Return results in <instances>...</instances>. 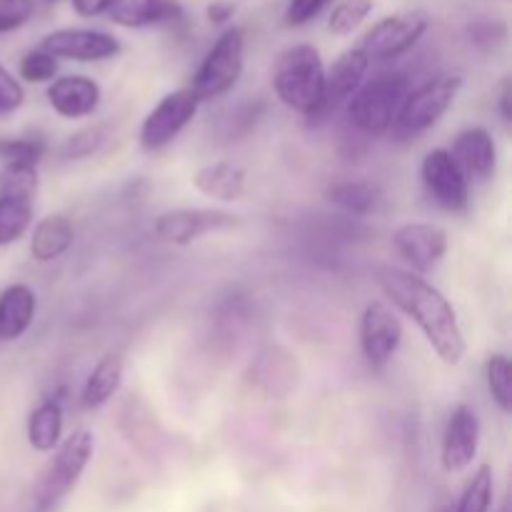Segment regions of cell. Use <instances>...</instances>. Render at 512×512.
Segmentation results:
<instances>
[{
	"label": "cell",
	"instance_id": "1",
	"mask_svg": "<svg viewBox=\"0 0 512 512\" xmlns=\"http://www.w3.org/2000/svg\"><path fill=\"white\" fill-rule=\"evenodd\" d=\"M375 283L400 313H405L418 325L430 348L445 365L463 363L468 343H465L458 313L433 283H428L423 275L395 268V265H380L375 270Z\"/></svg>",
	"mask_w": 512,
	"mask_h": 512
},
{
	"label": "cell",
	"instance_id": "2",
	"mask_svg": "<svg viewBox=\"0 0 512 512\" xmlns=\"http://www.w3.org/2000/svg\"><path fill=\"white\" fill-rule=\"evenodd\" d=\"M95 453V435L78 428L60 440L33 488V510L53 512L75 490Z\"/></svg>",
	"mask_w": 512,
	"mask_h": 512
},
{
	"label": "cell",
	"instance_id": "3",
	"mask_svg": "<svg viewBox=\"0 0 512 512\" xmlns=\"http://www.w3.org/2000/svg\"><path fill=\"white\" fill-rule=\"evenodd\" d=\"M325 85V63L320 50L298 43L278 55L273 68V93L285 108L308 118L320 103Z\"/></svg>",
	"mask_w": 512,
	"mask_h": 512
},
{
	"label": "cell",
	"instance_id": "4",
	"mask_svg": "<svg viewBox=\"0 0 512 512\" xmlns=\"http://www.w3.org/2000/svg\"><path fill=\"white\" fill-rule=\"evenodd\" d=\"M408 90L410 80L403 73H380L365 80L345 105L350 123L370 138L390 133Z\"/></svg>",
	"mask_w": 512,
	"mask_h": 512
},
{
	"label": "cell",
	"instance_id": "5",
	"mask_svg": "<svg viewBox=\"0 0 512 512\" xmlns=\"http://www.w3.org/2000/svg\"><path fill=\"white\" fill-rule=\"evenodd\" d=\"M460 88H463V78L458 73L433 75L418 88H410L390 130L398 138H415V135L428 133L453 108Z\"/></svg>",
	"mask_w": 512,
	"mask_h": 512
},
{
	"label": "cell",
	"instance_id": "6",
	"mask_svg": "<svg viewBox=\"0 0 512 512\" xmlns=\"http://www.w3.org/2000/svg\"><path fill=\"white\" fill-rule=\"evenodd\" d=\"M245 68V33L243 28H225L200 63L193 83L188 85L200 103L230 93L238 85Z\"/></svg>",
	"mask_w": 512,
	"mask_h": 512
},
{
	"label": "cell",
	"instance_id": "7",
	"mask_svg": "<svg viewBox=\"0 0 512 512\" xmlns=\"http://www.w3.org/2000/svg\"><path fill=\"white\" fill-rule=\"evenodd\" d=\"M430 28V18L423 10H405V13L388 15L378 20L368 33L363 35L358 48L365 58L373 60H395L413 50Z\"/></svg>",
	"mask_w": 512,
	"mask_h": 512
},
{
	"label": "cell",
	"instance_id": "8",
	"mask_svg": "<svg viewBox=\"0 0 512 512\" xmlns=\"http://www.w3.org/2000/svg\"><path fill=\"white\" fill-rule=\"evenodd\" d=\"M200 100L190 88H178L165 93L163 98L155 103V108L145 115L143 125H140V145L148 153H158V150L168 148L198 115Z\"/></svg>",
	"mask_w": 512,
	"mask_h": 512
},
{
	"label": "cell",
	"instance_id": "9",
	"mask_svg": "<svg viewBox=\"0 0 512 512\" xmlns=\"http://www.w3.org/2000/svg\"><path fill=\"white\" fill-rule=\"evenodd\" d=\"M368 68L370 60L365 58V53L360 48L345 50L343 55H338V60L330 68H325L323 95H320L318 108L308 115L310 128H318V125L328 123L340 108L348 105V100L365 83Z\"/></svg>",
	"mask_w": 512,
	"mask_h": 512
},
{
	"label": "cell",
	"instance_id": "10",
	"mask_svg": "<svg viewBox=\"0 0 512 512\" xmlns=\"http://www.w3.org/2000/svg\"><path fill=\"white\" fill-rule=\"evenodd\" d=\"M238 215L218 208H178L160 213L153 223L155 238L170 245H193L200 238L238 228Z\"/></svg>",
	"mask_w": 512,
	"mask_h": 512
},
{
	"label": "cell",
	"instance_id": "11",
	"mask_svg": "<svg viewBox=\"0 0 512 512\" xmlns=\"http://www.w3.org/2000/svg\"><path fill=\"white\" fill-rule=\"evenodd\" d=\"M420 178L430 200L448 213H460L470 203V180L448 153V148H433L420 163Z\"/></svg>",
	"mask_w": 512,
	"mask_h": 512
},
{
	"label": "cell",
	"instance_id": "12",
	"mask_svg": "<svg viewBox=\"0 0 512 512\" xmlns=\"http://www.w3.org/2000/svg\"><path fill=\"white\" fill-rule=\"evenodd\" d=\"M405 338L403 323L385 303H368L360 318V348L373 370H385Z\"/></svg>",
	"mask_w": 512,
	"mask_h": 512
},
{
	"label": "cell",
	"instance_id": "13",
	"mask_svg": "<svg viewBox=\"0 0 512 512\" xmlns=\"http://www.w3.org/2000/svg\"><path fill=\"white\" fill-rule=\"evenodd\" d=\"M55 60H75V63H100L120 53V40L105 30L93 28H60L45 35L38 45Z\"/></svg>",
	"mask_w": 512,
	"mask_h": 512
},
{
	"label": "cell",
	"instance_id": "14",
	"mask_svg": "<svg viewBox=\"0 0 512 512\" xmlns=\"http://www.w3.org/2000/svg\"><path fill=\"white\" fill-rule=\"evenodd\" d=\"M448 245V233L435 223H405L393 233V248L415 275L433 273L448 255Z\"/></svg>",
	"mask_w": 512,
	"mask_h": 512
},
{
	"label": "cell",
	"instance_id": "15",
	"mask_svg": "<svg viewBox=\"0 0 512 512\" xmlns=\"http://www.w3.org/2000/svg\"><path fill=\"white\" fill-rule=\"evenodd\" d=\"M480 448V418L470 405H458L450 413L443 433V468L448 473H463L473 465Z\"/></svg>",
	"mask_w": 512,
	"mask_h": 512
},
{
	"label": "cell",
	"instance_id": "16",
	"mask_svg": "<svg viewBox=\"0 0 512 512\" xmlns=\"http://www.w3.org/2000/svg\"><path fill=\"white\" fill-rule=\"evenodd\" d=\"M448 153L453 155V160L468 180L488 183L498 170V145H495L493 135L480 125L460 130Z\"/></svg>",
	"mask_w": 512,
	"mask_h": 512
},
{
	"label": "cell",
	"instance_id": "17",
	"mask_svg": "<svg viewBox=\"0 0 512 512\" xmlns=\"http://www.w3.org/2000/svg\"><path fill=\"white\" fill-rule=\"evenodd\" d=\"M45 98L60 118L80 120L98 110L103 90L88 75H63V78H55L53 83H48Z\"/></svg>",
	"mask_w": 512,
	"mask_h": 512
},
{
	"label": "cell",
	"instance_id": "18",
	"mask_svg": "<svg viewBox=\"0 0 512 512\" xmlns=\"http://www.w3.org/2000/svg\"><path fill=\"white\" fill-rule=\"evenodd\" d=\"M108 18L120 28H153L183 18L180 0H113Z\"/></svg>",
	"mask_w": 512,
	"mask_h": 512
},
{
	"label": "cell",
	"instance_id": "19",
	"mask_svg": "<svg viewBox=\"0 0 512 512\" xmlns=\"http://www.w3.org/2000/svg\"><path fill=\"white\" fill-rule=\"evenodd\" d=\"M38 313L35 290L25 283H13L0 293V343L23 338Z\"/></svg>",
	"mask_w": 512,
	"mask_h": 512
},
{
	"label": "cell",
	"instance_id": "20",
	"mask_svg": "<svg viewBox=\"0 0 512 512\" xmlns=\"http://www.w3.org/2000/svg\"><path fill=\"white\" fill-rule=\"evenodd\" d=\"M75 243V225L68 215L53 213L35 223L30 235V258L35 263H53L63 258Z\"/></svg>",
	"mask_w": 512,
	"mask_h": 512
},
{
	"label": "cell",
	"instance_id": "21",
	"mask_svg": "<svg viewBox=\"0 0 512 512\" xmlns=\"http://www.w3.org/2000/svg\"><path fill=\"white\" fill-rule=\"evenodd\" d=\"M193 185L205 198L220 200V203H233L245 193V170L230 160H218V163L203 165L193 175Z\"/></svg>",
	"mask_w": 512,
	"mask_h": 512
},
{
	"label": "cell",
	"instance_id": "22",
	"mask_svg": "<svg viewBox=\"0 0 512 512\" xmlns=\"http://www.w3.org/2000/svg\"><path fill=\"white\" fill-rule=\"evenodd\" d=\"M120 385H123V358L120 355H105L85 378L83 390H80V408L100 410L113 400Z\"/></svg>",
	"mask_w": 512,
	"mask_h": 512
},
{
	"label": "cell",
	"instance_id": "23",
	"mask_svg": "<svg viewBox=\"0 0 512 512\" xmlns=\"http://www.w3.org/2000/svg\"><path fill=\"white\" fill-rule=\"evenodd\" d=\"M65 418H63V400L48 398L28 415L25 435H28L30 448L38 453H53L63 440Z\"/></svg>",
	"mask_w": 512,
	"mask_h": 512
},
{
	"label": "cell",
	"instance_id": "24",
	"mask_svg": "<svg viewBox=\"0 0 512 512\" xmlns=\"http://www.w3.org/2000/svg\"><path fill=\"white\" fill-rule=\"evenodd\" d=\"M380 198H383V193L370 180H343V183H335L333 188H328L330 203L338 205L343 213L355 215V218L373 213Z\"/></svg>",
	"mask_w": 512,
	"mask_h": 512
},
{
	"label": "cell",
	"instance_id": "25",
	"mask_svg": "<svg viewBox=\"0 0 512 512\" xmlns=\"http://www.w3.org/2000/svg\"><path fill=\"white\" fill-rule=\"evenodd\" d=\"M33 213L35 203L0 195V248L18 243L28 233L30 225H33Z\"/></svg>",
	"mask_w": 512,
	"mask_h": 512
},
{
	"label": "cell",
	"instance_id": "26",
	"mask_svg": "<svg viewBox=\"0 0 512 512\" xmlns=\"http://www.w3.org/2000/svg\"><path fill=\"white\" fill-rule=\"evenodd\" d=\"M495 493V480L493 468L490 465H480L468 480L465 490L460 493L458 503L453 505V512H490Z\"/></svg>",
	"mask_w": 512,
	"mask_h": 512
},
{
	"label": "cell",
	"instance_id": "27",
	"mask_svg": "<svg viewBox=\"0 0 512 512\" xmlns=\"http://www.w3.org/2000/svg\"><path fill=\"white\" fill-rule=\"evenodd\" d=\"M485 383L493 403L505 415L512 413V363L505 353L490 355L485 363Z\"/></svg>",
	"mask_w": 512,
	"mask_h": 512
},
{
	"label": "cell",
	"instance_id": "28",
	"mask_svg": "<svg viewBox=\"0 0 512 512\" xmlns=\"http://www.w3.org/2000/svg\"><path fill=\"white\" fill-rule=\"evenodd\" d=\"M45 153H48V140L40 138V135L0 138V160L5 165H30V168H38Z\"/></svg>",
	"mask_w": 512,
	"mask_h": 512
},
{
	"label": "cell",
	"instance_id": "29",
	"mask_svg": "<svg viewBox=\"0 0 512 512\" xmlns=\"http://www.w3.org/2000/svg\"><path fill=\"white\" fill-rule=\"evenodd\" d=\"M38 185V168H30V165H3V170H0V195H5V198L35 203Z\"/></svg>",
	"mask_w": 512,
	"mask_h": 512
},
{
	"label": "cell",
	"instance_id": "30",
	"mask_svg": "<svg viewBox=\"0 0 512 512\" xmlns=\"http://www.w3.org/2000/svg\"><path fill=\"white\" fill-rule=\"evenodd\" d=\"M375 0H343L333 8L328 18V30L338 38H345V35L355 33L360 25L368 20V15L373 13Z\"/></svg>",
	"mask_w": 512,
	"mask_h": 512
},
{
	"label": "cell",
	"instance_id": "31",
	"mask_svg": "<svg viewBox=\"0 0 512 512\" xmlns=\"http://www.w3.org/2000/svg\"><path fill=\"white\" fill-rule=\"evenodd\" d=\"M18 73L25 83H33V85L53 83L55 75H58V60H55L50 53H45V50L33 48L20 58Z\"/></svg>",
	"mask_w": 512,
	"mask_h": 512
},
{
	"label": "cell",
	"instance_id": "32",
	"mask_svg": "<svg viewBox=\"0 0 512 512\" xmlns=\"http://www.w3.org/2000/svg\"><path fill=\"white\" fill-rule=\"evenodd\" d=\"M35 13V0H0V35L23 28Z\"/></svg>",
	"mask_w": 512,
	"mask_h": 512
},
{
	"label": "cell",
	"instance_id": "33",
	"mask_svg": "<svg viewBox=\"0 0 512 512\" xmlns=\"http://www.w3.org/2000/svg\"><path fill=\"white\" fill-rule=\"evenodd\" d=\"M105 140V133L100 125H93V128H83L78 130L75 135H70L68 143H65V155H68L70 160H80V158H88V155H93L95 150L103 145Z\"/></svg>",
	"mask_w": 512,
	"mask_h": 512
},
{
	"label": "cell",
	"instance_id": "34",
	"mask_svg": "<svg viewBox=\"0 0 512 512\" xmlns=\"http://www.w3.org/2000/svg\"><path fill=\"white\" fill-rule=\"evenodd\" d=\"M23 103L25 90L23 85H20V80L13 78V73H8V70L0 65V118L15 113Z\"/></svg>",
	"mask_w": 512,
	"mask_h": 512
},
{
	"label": "cell",
	"instance_id": "35",
	"mask_svg": "<svg viewBox=\"0 0 512 512\" xmlns=\"http://www.w3.org/2000/svg\"><path fill=\"white\" fill-rule=\"evenodd\" d=\"M333 0H290L288 10H285V23L290 28H300V25H308L310 20L318 18Z\"/></svg>",
	"mask_w": 512,
	"mask_h": 512
},
{
	"label": "cell",
	"instance_id": "36",
	"mask_svg": "<svg viewBox=\"0 0 512 512\" xmlns=\"http://www.w3.org/2000/svg\"><path fill=\"white\" fill-rule=\"evenodd\" d=\"M233 15H235V3H230V0H213V3H208V8H205V18H208L213 25L230 23Z\"/></svg>",
	"mask_w": 512,
	"mask_h": 512
},
{
	"label": "cell",
	"instance_id": "37",
	"mask_svg": "<svg viewBox=\"0 0 512 512\" xmlns=\"http://www.w3.org/2000/svg\"><path fill=\"white\" fill-rule=\"evenodd\" d=\"M70 3L80 18H98V15L108 13L113 0H70Z\"/></svg>",
	"mask_w": 512,
	"mask_h": 512
},
{
	"label": "cell",
	"instance_id": "38",
	"mask_svg": "<svg viewBox=\"0 0 512 512\" xmlns=\"http://www.w3.org/2000/svg\"><path fill=\"white\" fill-rule=\"evenodd\" d=\"M510 98H512V88H510V78H503L498 88V110L500 118H503L505 125L512 123V108H510Z\"/></svg>",
	"mask_w": 512,
	"mask_h": 512
},
{
	"label": "cell",
	"instance_id": "39",
	"mask_svg": "<svg viewBox=\"0 0 512 512\" xmlns=\"http://www.w3.org/2000/svg\"><path fill=\"white\" fill-rule=\"evenodd\" d=\"M435 512H453V503H448V505H443V508H438Z\"/></svg>",
	"mask_w": 512,
	"mask_h": 512
},
{
	"label": "cell",
	"instance_id": "40",
	"mask_svg": "<svg viewBox=\"0 0 512 512\" xmlns=\"http://www.w3.org/2000/svg\"><path fill=\"white\" fill-rule=\"evenodd\" d=\"M45 3H58V0H45Z\"/></svg>",
	"mask_w": 512,
	"mask_h": 512
},
{
	"label": "cell",
	"instance_id": "41",
	"mask_svg": "<svg viewBox=\"0 0 512 512\" xmlns=\"http://www.w3.org/2000/svg\"><path fill=\"white\" fill-rule=\"evenodd\" d=\"M500 512H508V508H500Z\"/></svg>",
	"mask_w": 512,
	"mask_h": 512
}]
</instances>
